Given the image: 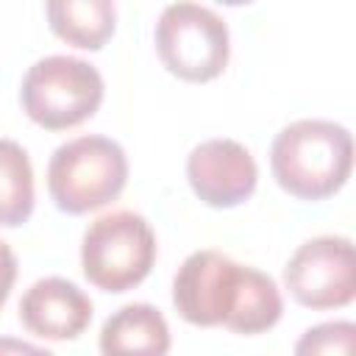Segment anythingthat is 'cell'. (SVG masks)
I'll list each match as a JSON object with an SVG mask.
<instances>
[{"mask_svg":"<svg viewBox=\"0 0 356 356\" xmlns=\"http://www.w3.org/2000/svg\"><path fill=\"white\" fill-rule=\"evenodd\" d=\"M186 181L206 206L234 209L253 195L259 170L245 145L220 136L192 147L186 159Z\"/></svg>","mask_w":356,"mask_h":356,"instance_id":"obj_8","label":"cell"},{"mask_svg":"<svg viewBox=\"0 0 356 356\" xmlns=\"http://www.w3.org/2000/svg\"><path fill=\"white\" fill-rule=\"evenodd\" d=\"M33 170L22 145L0 139V225L17 228L33 214Z\"/></svg>","mask_w":356,"mask_h":356,"instance_id":"obj_12","label":"cell"},{"mask_svg":"<svg viewBox=\"0 0 356 356\" xmlns=\"http://www.w3.org/2000/svg\"><path fill=\"white\" fill-rule=\"evenodd\" d=\"M172 303L192 325H225L236 334H261L281 320L278 284L220 250L189 253L172 278Z\"/></svg>","mask_w":356,"mask_h":356,"instance_id":"obj_1","label":"cell"},{"mask_svg":"<svg viewBox=\"0 0 356 356\" xmlns=\"http://www.w3.org/2000/svg\"><path fill=\"white\" fill-rule=\"evenodd\" d=\"M289 295L306 309H339L356 295L353 242L348 236H314L303 242L284 267Z\"/></svg>","mask_w":356,"mask_h":356,"instance_id":"obj_7","label":"cell"},{"mask_svg":"<svg viewBox=\"0 0 356 356\" xmlns=\"http://www.w3.org/2000/svg\"><path fill=\"white\" fill-rule=\"evenodd\" d=\"M50 31L83 50H100L114 33L117 8L111 0H53L44 6Z\"/></svg>","mask_w":356,"mask_h":356,"instance_id":"obj_11","label":"cell"},{"mask_svg":"<svg viewBox=\"0 0 356 356\" xmlns=\"http://www.w3.org/2000/svg\"><path fill=\"white\" fill-rule=\"evenodd\" d=\"M0 356H56V353L17 337H0Z\"/></svg>","mask_w":356,"mask_h":356,"instance_id":"obj_15","label":"cell"},{"mask_svg":"<svg viewBox=\"0 0 356 356\" xmlns=\"http://www.w3.org/2000/svg\"><path fill=\"white\" fill-rule=\"evenodd\" d=\"M156 261L150 222L128 209L100 214L81 242V267L89 284L103 292H125L142 284Z\"/></svg>","mask_w":356,"mask_h":356,"instance_id":"obj_4","label":"cell"},{"mask_svg":"<svg viewBox=\"0 0 356 356\" xmlns=\"http://www.w3.org/2000/svg\"><path fill=\"white\" fill-rule=\"evenodd\" d=\"M356 325L350 320H328L306 328L295 342V356H353Z\"/></svg>","mask_w":356,"mask_h":356,"instance_id":"obj_13","label":"cell"},{"mask_svg":"<svg viewBox=\"0 0 356 356\" xmlns=\"http://www.w3.org/2000/svg\"><path fill=\"white\" fill-rule=\"evenodd\" d=\"M128 181L125 150L97 134L58 145L47 164V192L67 214H89L117 200Z\"/></svg>","mask_w":356,"mask_h":356,"instance_id":"obj_3","label":"cell"},{"mask_svg":"<svg viewBox=\"0 0 356 356\" xmlns=\"http://www.w3.org/2000/svg\"><path fill=\"white\" fill-rule=\"evenodd\" d=\"M156 50L161 64L181 81L203 83L217 78L231 53L225 19L200 3H170L159 14Z\"/></svg>","mask_w":356,"mask_h":356,"instance_id":"obj_6","label":"cell"},{"mask_svg":"<svg viewBox=\"0 0 356 356\" xmlns=\"http://www.w3.org/2000/svg\"><path fill=\"white\" fill-rule=\"evenodd\" d=\"M25 114L47 128L67 131L89 120L103 103V78L95 64L75 56H44L33 61L19 86Z\"/></svg>","mask_w":356,"mask_h":356,"instance_id":"obj_5","label":"cell"},{"mask_svg":"<svg viewBox=\"0 0 356 356\" xmlns=\"http://www.w3.org/2000/svg\"><path fill=\"white\" fill-rule=\"evenodd\" d=\"M103 356H167L170 325L150 303H128L117 309L100 328Z\"/></svg>","mask_w":356,"mask_h":356,"instance_id":"obj_10","label":"cell"},{"mask_svg":"<svg viewBox=\"0 0 356 356\" xmlns=\"http://www.w3.org/2000/svg\"><path fill=\"white\" fill-rule=\"evenodd\" d=\"M92 320L89 295L58 275L39 278L19 298V323L44 339H75Z\"/></svg>","mask_w":356,"mask_h":356,"instance_id":"obj_9","label":"cell"},{"mask_svg":"<svg viewBox=\"0 0 356 356\" xmlns=\"http://www.w3.org/2000/svg\"><path fill=\"white\" fill-rule=\"evenodd\" d=\"M17 281V256L8 248V242L0 239V309L11 295V286Z\"/></svg>","mask_w":356,"mask_h":356,"instance_id":"obj_14","label":"cell"},{"mask_svg":"<svg viewBox=\"0 0 356 356\" xmlns=\"http://www.w3.org/2000/svg\"><path fill=\"white\" fill-rule=\"evenodd\" d=\"M270 167L278 186L292 197H331L353 170L350 131L331 120H295L275 134Z\"/></svg>","mask_w":356,"mask_h":356,"instance_id":"obj_2","label":"cell"}]
</instances>
